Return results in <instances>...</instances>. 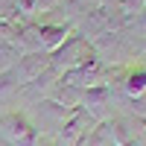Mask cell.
<instances>
[{"instance_id":"8992f818","label":"cell","mask_w":146,"mask_h":146,"mask_svg":"<svg viewBox=\"0 0 146 146\" xmlns=\"http://www.w3.org/2000/svg\"><path fill=\"white\" fill-rule=\"evenodd\" d=\"M50 67V53H23V56H18V62H15V76H18V82H21V88L27 82H32V79H38L41 73Z\"/></svg>"},{"instance_id":"7a4b0ae2","label":"cell","mask_w":146,"mask_h":146,"mask_svg":"<svg viewBox=\"0 0 146 146\" xmlns=\"http://www.w3.org/2000/svg\"><path fill=\"white\" fill-rule=\"evenodd\" d=\"M0 135L9 146H38V129L23 114H3L0 117Z\"/></svg>"},{"instance_id":"277c9868","label":"cell","mask_w":146,"mask_h":146,"mask_svg":"<svg viewBox=\"0 0 146 146\" xmlns=\"http://www.w3.org/2000/svg\"><path fill=\"white\" fill-rule=\"evenodd\" d=\"M94 126H96V123H94V120L82 111V108H73V111L64 117V123L56 129V137L62 140L64 146H76V143H79L85 135H88Z\"/></svg>"},{"instance_id":"5bb4252c","label":"cell","mask_w":146,"mask_h":146,"mask_svg":"<svg viewBox=\"0 0 146 146\" xmlns=\"http://www.w3.org/2000/svg\"><path fill=\"white\" fill-rule=\"evenodd\" d=\"M38 146H64L58 137H38Z\"/></svg>"},{"instance_id":"4fadbf2b","label":"cell","mask_w":146,"mask_h":146,"mask_svg":"<svg viewBox=\"0 0 146 146\" xmlns=\"http://www.w3.org/2000/svg\"><path fill=\"white\" fill-rule=\"evenodd\" d=\"M146 6V0H117V9L123 12V18H137Z\"/></svg>"},{"instance_id":"ba28073f","label":"cell","mask_w":146,"mask_h":146,"mask_svg":"<svg viewBox=\"0 0 146 146\" xmlns=\"http://www.w3.org/2000/svg\"><path fill=\"white\" fill-rule=\"evenodd\" d=\"M67 41V27H58V23H41V50L53 53Z\"/></svg>"},{"instance_id":"52a82bcc","label":"cell","mask_w":146,"mask_h":146,"mask_svg":"<svg viewBox=\"0 0 146 146\" xmlns=\"http://www.w3.org/2000/svg\"><path fill=\"white\" fill-rule=\"evenodd\" d=\"M47 100H53L56 105H62V108H79V100H82V91L58 79V82H56V88L50 91V96H47Z\"/></svg>"},{"instance_id":"3957f363","label":"cell","mask_w":146,"mask_h":146,"mask_svg":"<svg viewBox=\"0 0 146 146\" xmlns=\"http://www.w3.org/2000/svg\"><path fill=\"white\" fill-rule=\"evenodd\" d=\"M102 79H105V64H102L100 56H94L91 62H85V64H79V67L67 70L64 76H62V82L73 85V88H79V91H88V88H96V85H105Z\"/></svg>"},{"instance_id":"6da1fadb","label":"cell","mask_w":146,"mask_h":146,"mask_svg":"<svg viewBox=\"0 0 146 146\" xmlns=\"http://www.w3.org/2000/svg\"><path fill=\"white\" fill-rule=\"evenodd\" d=\"M96 53H94V44L85 38V35H70V38L58 47V50L50 53V67L58 73V76H64L67 70L79 67L85 62H91Z\"/></svg>"},{"instance_id":"30bf717a","label":"cell","mask_w":146,"mask_h":146,"mask_svg":"<svg viewBox=\"0 0 146 146\" xmlns=\"http://www.w3.org/2000/svg\"><path fill=\"white\" fill-rule=\"evenodd\" d=\"M21 88V82L15 76V70H6V73H0V100H9L12 94H18Z\"/></svg>"},{"instance_id":"7c38bea8","label":"cell","mask_w":146,"mask_h":146,"mask_svg":"<svg viewBox=\"0 0 146 146\" xmlns=\"http://www.w3.org/2000/svg\"><path fill=\"white\" fill-rule=\"evenodd\" d=\"M18 0H0V27H9V23L18 21Z\"/></svg>"},{"instance_id":"5b68a950","label":"cell","mask_w":146,"mask_h":146,"mask_svg":"<svg viewBox=\"0 0 146 146\" xmlns=\"http://www.w3.org/2000/svg\"><path fill=\"white\" fill-rule=\"evenodd\" d=\"M108 102H111V88H108V85H96V88L82 91L79 108L94 120V123H102L108 117Z\"/></svg>"},{"instance_id":"9c48e42d","label":"cell","mask_w":146,"mask_h":146,"mask_svg":"<svg viewBox=\"0 0 146 146\" xmlns=\"http://www.w3.org/2000/svg\"><path fill=\"white\" fill-rule=\"evenodd\" d=\"M123 91L129 100H137L140 94H146V67H137V70H129L123 76Z\"/></svg>"},{"instance_id":"8fae6325","label":"cell","mask_w":146,"mask_h":146,"mask_svg":"<svg viewBox=\"0 0 146 146\" xmlns=\"http://www.w3.org/2000/svg\"><path fill=\"white\" fill-rule=\"evenodd\" d=\"M15 62H18V50H15L9 41H0V73L12 70V67H15Z\"/></svg>"},{"instance_id":"9a60e30c","label":"cell","mask_w":146,"mask_h":146,"mask_svg":"<svg viewBox=\"0 0 146 146\" xmlns=\"http://www.w3.org/2000/svg\"><path fill=\"white\" fill-rule=\"evenodd\" d=\"M137 29L146 35V6H143V12H140V15H137Z\"/></svg>"}]
</instances>
